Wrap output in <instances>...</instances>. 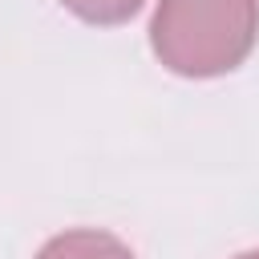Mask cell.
I'll list each match as a JSON object with an SVG mask.
<instances>
[{
  "mask_svg": "<svg viewBox=\"0 0 259 259\" xmlns=\"http://www.w3.org/2000/svg\"><path fill=\"white\" fill-rule=\"evenodd\" d=\"M259 40V0H158L150 20L154 57L178 77H223Z\"/></svg>",
  "mask_w": 259,
  "mask_h": 259,
  "instance_id": "6da1fadb",
  "label": "cell"
},
{
  "mask_svg": "<svg viewBox=\"0 0 259 259\" xmlns=\"http://www.w3.org/2000/svg\"><path fill=\"white\" fill-rule=\"evenodd\" d=\"M36 259H134V251L109 235V231H97V227H73V231H61L53 235Z\"/></svg>",
  "mask_w": 259,
  "mask_h": 259,
  "instance_id": "7a4b0ae2",
  "label": "cell"
},
{
  "mask_svg": "<svg viewBox=\"0 0 259 259\" xmlns=\"http://www.w3.org/2000/svg\"><path fill=\"white\" fill-rule=\"evenodd\" d=\"M57 4L89 24H125L146 0H57Z\"/></svg>",
  "mask_w": 259,
  "mask_h": 259,
  "instance_id": "3957f363",
  "label": "cell"
},
{
  "mask_svg": "<svg viewBox=\"0 0 259 259\" xmlns=\"http://www.w3.org/2000/svg\"><path fill=\"white\" fill-rule=\"evenodd\" d=\"M235 259H259V251H243V255H235Z\"/></svg>",
  "mask_w": 259,
  "mask_h": 259,
  "instance_id": "277c9868",
  "label": "cell"
}]
</instances>
